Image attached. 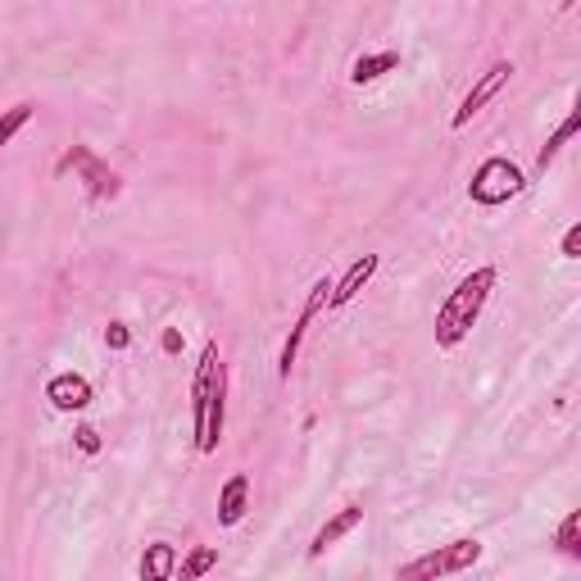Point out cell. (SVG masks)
<instances>
[{"label":"cell","instance_id":"cell-4","mask_svg":"<svg viewBox=\"0 0 581 581\" xmlns=\"http://www.w3.org/2000/svg\"><path fill=\"white\" fill-rule=\"evenodd\" d=\"M482 559V540L477 536H459L450 546H437L428 555H418L413 563L400 568V581H432V577H454V572H469Z\"/></svg>","mask_w":581,"mask_h":581},{"label":"cell","instance_id":"cell-20","mask_svg":"<svg viewBox=\"0 0 581 581\" xmlns=\"http://www.w3.org/2000/svg\"><path fill=\"white\" fill-rule=\"evenodd\" d=\"M559 255H563V259H581V223H572V227L563 232V246H559Z\"/></svg>","mask_w":581,"mask_h":581},{"label":"cell","instance_id":"cell-17","mask_svg":"<svg viewBox=\"0 0 581 581\" xmlns=\"http://www.w3.org/2000/svg\"><path fill=\"white\" fill-rule=\"evenodd\" d=\"M214 568H218V550L214 546H196V550L182 559V581H196V577H205Z\"/></svg>","mask_w":581,"mask_h":581},{"label":"cell","instance_id":"cell-3","mask_svg":"<svg viewBox=\"0 0 581 581\" xmlns=\"http://www.w3.org/2000/svg\"><path fill=\"white\" fill-rule=\"evenodd\" d=\"M523 191H527V173L514 160H505V154H491V160H482L477 173H473V182H469V196L482 209L509 205L514 196H523Z\"/></svg>","mask_w":581,"mask_h":581},{"label":"cell","instance_id":"cell-21","mask_svg":"<svg viewBox=\"0 0 581 581\" xmlns=\"http://www.w3.org/2000/svg\"><path fill=\"white\" fill-rule=\"evenodd\" d=\"M160 345H164V355H177V351H182V332H177V327H169V332L160 336Z\"/></svg>","mask_w":581,"mask_h":581},{"label":"cell","instance_id":"cell-15","mask_svg":"<svg viewBox=\"0 0 581 581\" xmlns=\"http://www.w3.org/2000/svg\"><path fill=\"white\" fill-rule=\"evenodd\" d=\"M32 114H36L32 100H19V105H10L6 114H0V146H10V141L32 123Z\"/></svg>","mask_w":581,"mask_h":581},{"label":"cell","instance_id":"cell-19","mask_svg":"<svg viewBox=\"0 0 581 581\" xmlns=\"http://www.w3.org/2000/svg\"><path fill=\"white\" fill-rule=\"evenodd\" d=\"M73 445L83 450V454H100V432L96 428H77L73 432Z\"/></svg>","mask_w":581,"mask_h":581},{"label":"cell","instance_id":"cell-13","mask_svg":"<svg viewBox=\"0 0 581 581\" xmlns=\"http://www.w3.org/2000/svg\"><path fill=\"white\" fill-rule=\"evenodd\" d=\"M396 68H400V55H396V51L359 55V60H355V68H351V83H355V87H368V83H377V77H386V73H396Z\"/></svg>","mask_w":581,"mask_h":581},{"label":"cell","instance_id":"cell-9","mask_svg":"<svg viewBox=\"0 0 581 581\" xmlns=\"http://www.w3.org/2000/svg\"><path fill=\"white\" fill-rule=\"evenodd\" d=\"M359 523H364V505H345L341 514H332V518L314 531V540H309V559H323V555L336 546V540H341V536H351Z\"/></svg>","mask_w":581,"mask_h":581},{"label":"cell","instance_id":"cell-12","mask_svg":"<svg viewBox=\"0 0 581 581\" xmlns=\"http://www.w3.org/2000/svg\"><path fill=\"white\" fill-rule=\"evenodd\" d=\"M177 572V550L169 540H154V546L141 555V581H169Z\"/></svg>","mask_w":581,"mask_h":581},{"label":"cell","instance_id":"cell-7","mask_svg":"<svg viewBox=\"0 0 581 581\" xmlns=\"http://www.w3.org/2000/svg\"><path fill=\"white\" fill-rule=\"evenodd\" d=\"M509 77H514V60H495V64L477 77V83H473V92L463 96V105L454 109V119H450V123H454V128H469V123H473V114H482L486 100H495L499 92L509 87Z\"/></svg>","mask_w":581,"mask_h":581},{"label":"cell","instance_id":"cell-11","mask_svg":"<svg viewBox=\"0 0 581 581\" xmlns=\"http://www.w3.org/2000/svg\"><path fill=\"white\" fill-rule=\"evenodd\" d=\"M246 505H250V477L246 473H232L218 491V523L223 527H237L246 518Z\"/></svg>","mask_w":581,"mask_h":581},{"label":"cell","instance_id":"cell-16","mask_svg":"<svg viewBox=\"0 0 581 581\" xmlns=\"http://www.w3.org/2000/svg\"><path fill=\"white\" fill-rule=\"evenodd\" d=\"M555 546H559L563 559H577V563H581V514H568V518L559 523Z\"/></svg>","mask_w":581,"mask_h":581},{"label":"cell","instance_id":"cell-10","mask_svg":"<svg viewBox=\"0 0 581 581\" xmlns=\"http://www.w3.org/2000/svg\"><path fill=\"white\" fill-rule=\"evenodd\" d=\"M377 268H381V259L377 255H359L351 268H345V278L341 282H332V295H327V304L332 309H341V304H351L368 282H373V273H377Z\"/></svg>","mask_w":581,"mask_h":581},{"label":"cell","instance_id":"cell-14","mask_svg":"<svg viewBox=\"0 0 581 581\" xmlns=\"http://www.w3.org/2000/svg\"><path fill=\"white\" fill-rule=\"evenodd\" d=\"M577 123H581V114L572 109V114H568V119H563V123L555 128V137H550L546 146H540V154H536V173H546V169L555 164V154H559V150H563L568 141H572V132H577Z\"/></svg>","mask_w":581,"mask_h":581},{"label":"cell","instance_id":"cell-5","mask_svg":"<svg viewBox=\"0 0 581 581\" xmlns=\"http://www.w3.org/2000/svg\"><path fill=\"white\" fill-rule=\"evenodd\" d=\"M68 169H73L77 177H83V186H87V196H92V201H114V196L123 191V177L114 173L105 160H96V154H92L87 146H68V150L60 154V160H55V177H64Z\"/></svg>","mask_w":581,"mask_h":581},{"label":"cell","instance_id":"cell-8","mask_svg":"<svg viewBox=\"0 0 581 581\" xmlns=\"http://www.w3.org/2000/svg\"><path fill=\"white\" fill-rule=\"evenodd\" d=\"M46 400L60 409V413H83L92 405V381L83 373H55L46 381Z\"/></svg>","mask_w":581,"mask_h":581},{"label":"cell","instance_id":"cell-2","mask_svg":"<svg viewBox=\"0 0 581 581\" xmlns=\"http://www.w3.org/2000/svg\"><path fill=\"white\" fill-rule=\"evenodd\" d=\"M495 282H499V273H495L491 263H482V268H473V273L445 295V304L437 309V327H432L441 351H454V345H463V336L477 327V319H482V309H486Z\"/></svg>","mask_w":581,"mask_h":581},{"label":"cell","instance_id":"cell-22","mask_svg":"<svg viewBox=\"0 0 581 581\" xmlns=\"http://www.w3.org/2000/svg\"><path fill=\"white\" fill-rule=\"evenodd\" d=\"M572 6H577V0H559V10H563V14H568V10H572Z\"/></svg>","mask_w":581,"mask_h":581},{"label":"cell","instance_id":"cell-18","mask_svg":"<svg viewBox=\"0 0 581 581\" xmlns=\"http://www.w3.org/2000/svg\"><path fill=\"white\" fill-rule=\"evenodd\" d=\"M105 345H109V351H128V345H132L128 323H109V327H105Z\"/></svg>","mask_w":581,"mask_h":581},{"label":"cell","instance_id":"cell-6","mask_svg":"<svg viewBox=\"0 0 581 581\" xmlns=\"http://www.w3.org/2000/svg\"><path fill=\"white\" fill-rule=\"evenodd\" d=\"M327 295H332V278H319L314 287H309V295H304V304H300V319L291 323V332H287V341H282V355H278V377H282V381L291 377V368H295V359H300V345H304V332H309V323L319 319V309L327 304Z\"/></svg>","mask_w":581,"mask_h":581},{"label":"cell","instance_id":"cell-1","mask_svg":"<svg viewBox=\"0 0 581 581\" xmlns=\"http://www.w3.org/2000/svg\"><path fill=\"white\" fill-rule=\"evenodd\" d=\"M223 422H227V368H223L218 345L209 341L196 364V381H191V432H196L201 454L218 450Z\"/></svg>","mask_w":581,"mask_h":581}]
</instances>
